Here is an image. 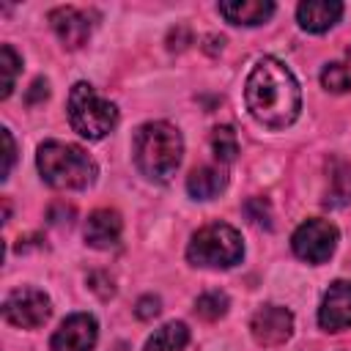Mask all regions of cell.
Returning <instances> with one entry per match:
<instances>
[{"label":"cell","instance_id":"6da1fadb","mask_svg":"<svg viewBox=\"0 0 351 351\" xmlns=\"http://www.w3.org/2000/svg\"><path fill=\"white\" fill-rule=\"evenodd\" d=\"M244 101L250 115L266 129H285L299 118L302 90L293 71L277 58H261L247 74Z\"/></svg>","mask_w":351,"mask_h":351},{"label":"cell","instance_id":"7a4b0ae2","mask_svg":"<svg viewBox=\"0 0 351 351\" xmlns=\"http://www.w3.org/2000/svg\"><path fill=\"white\" fill-rule=\"evenodd\" d=\"M132 156L148 181H170L184 159V137L167 121H148L134 132Z\"/></svg>","mask_w":351,"mask_h":351},{"label":"cell","instance_id":"3957f363","mask_svg":"<svg viewBox=\"0 0 351 351\" xmlns=\"http://www.w3.org/2000/svg\"><path fill=\"white\" fill-rule=\"evenodd\" d=\"M36 167L41 178L55 189H85L99 176V167L85 148L60 140H47L38 145Z\"/></svg>","mask_w":351,"mask_h":351},{"label":"cell","instance_id":"277c9868","mask_svg":"<svg viewBox=\"0 0 351 351\" xmlns=\"http://www.w3.org/2000/svg\"><path fill=\"white\" fill-rule=\"evenodd\" d=\"M69 123L71 129L85 140H101L107 137L118 123V107L99 96L90 82H74L66 101Z\"/></svg>","mask_w":351,"mask_h":351},{"label":"cell","instance_id":"5b68a950","mask_svg":"<svg viewBox=\"0 0 351 351\" xmlns=\"http://www.w3.org/2000/svg\"><path fill=\"white\" fill-rule=\"evenodd\" d=\"M186 258L203 269H230L244 258L241 233L228 222H208L189 239Z\"/></svg>","mask_w":351,"mask_h":351},{"label":"cell","instance_id":"8992f818","mask_svg":"<svg viewBox=\"0 0 351 351\" xmlns=\"http://www.w3.org/2000/svg\"><path fill=\"white\" fill-rule=\"evenodd\" d=\"M337 239H340V233H337V228L329 219L313 217V219H304L293 230L291 250H293V255L299 261L313 263V266H321V263H326L332 258V252L337 247Z\"/></svg>","mask_w":351,"mask_h":351},{"label":"cell","instance_id":"52a82bcc","mask_svg":"<svg viewBox=\"0 0 351 351\" xmlns=\"http://www.w3.org/2000/svg\"><path fill=\"white\" fill-rule=\"evenodd\" d=\"M52 315V302L41 288H16L3 302V318L19 329H38Z\"/></svg>","mask_w":351,"mask_h":351},{"label":"cell","instance_id":"ba28073f","mask_svg":"<svg viewBox=\"0 0 351 351\" xmlns=\"http://www.w3.org/2000/svg\"><path fill=\"white\" fill-rule=\"evenodd\" d=\"M250 332L261 346H282L293 335V313L282 304H263L252 313Z\"/></svg>","mask_w":351,"mask_h":351},{"label":"cell","instance_id":"9c48e42d","mask_svg":"<svg viewBox=\"0 0 351 351\" xmlns=\"http://www.w3.org/2000/svg\"><path fill=\"white\" fill-rule=\"evenodd\" d=\"M99 324L90 313H71L52 335L49 351H93Z\"/></svg>","mask_w":351,"mask_h":351},{"label":"cell","instance_id":"30bf717a","mask_svg":"<svg viewBox=\"0 0 351 351\" xmlns=\"http://www.w3.org/2000/svg\"><path fill=\"white\" fill-rule=\"evenodd\" d=\"M318 324L326 332H343L351 326V280H335L318 307Z\"/></svg>","mask_w":351,"mask_h":351},{"label":"cell","instance_id":"8fae6325","mask_svg":"<svg viewBox=\"0 0 351 351\" xmlns=\"http://www.w3.org/2000/svg\"><path fill=\"white\" fill-rule=\"evenodd\" d=\"M49 25L55 30V36L63 41L66 49H80L88 44L90 38V30H93V22L88 19L85 11L74 8V5H60V8H52L49 11Z\"/></svg>","mask_w":351,"mask_h":351},{"label":"cell","instance_id":"7c38bea8","mask_svg":"<svg viewBox=\"0 0 351 351\" xmlns=\"http://www.w3.org/2000/svg\"><path fill=\"white\" fill-rule=\"evenodd\" d=\"M123 233V219L115 208H96L88 214L85 222V244L93 250H112L118 247Z\"/></svg>","mask_w":351,"mask_h":351},{"label":"cell","instance_id":"4fadbf2b","mask_svg":"<svg viewBox=\"0 0 351 351\" xmlns=\"http://www.w3.org/2000/svg\"><path fill=\"white\" fill-rule=\"evenodd\" d=\"M343 16V3L337 0H302L296 5V22L307 33H326Z\"/></svg>","mask_w":351,"mask_h":351},{"label":"cell","instance_id":"5bb4252c","mask_svg":"<svg viewBox=\"0 0 351 351\" xmlns=\"http://www.w3.org/2000/svg\"><path fill=\"white\" fill-rule=\"evenodd\" d=\"M217 11L230 22V25H244V27H255L271 19L274 14V3L271 0H222L217 5Z\"/></svg>","mask_w":351,"mask_h":351},{"label":"cell","instance_id":"9a60e30c","mask_svg":"<svg viewBox=\"0 0 351 351\" xmlns=\"http://www.w3.org/2000/svg\"><path fill=\"white\" fill-rule=\"evenodd\" d=\"M225 186H228V173H225L222 167H214V165L195 167V170L186 176V192H189L195 200H211V197H217Z\"/></svg>","mask_w":351,"mask_h":351},{"label":"cell","instance_id":"2e32d148","mask_svg":"<svg viewBox=\"0 0 351 351\" xmlns=\"http://www.w3.org/2000/svg\"><path fill=\"white\" fill-rule=\"evenodd\" d=\"M189 343V329L184 321H167L162 324L143 346V351H184Z\"/></svg>","mask_w":351,"mask_h":351},{"label":"cell","instance_id":"e0dca14e","mask_svg":"<svg viewBox=\"0 0 351 351\" xmlns=\"http://www.w3.org/2000/svg\"><path fill=\"white\" fill-rule=\"evenodd\" d=\"M19 69H22V58L16 55V49L11 44H3L0 47V99L11 96Z\"/></svg>","mask_w":351,"mask_h":351},{"label":"cell","instance_id":"ac0fdd59","mask_svg":"<svg viewBox=\"0 0 351 351\" xmlns=\"http://www.w3.org/2000/svg\"><path fill=\"white\" fill-rule=\"evenodd\" d=\"M321 85L332 93H348L351 90V60H335L326 63L321 71Z\"/></svg>","mask_w":351,"mask_h":351},{"label":"cell","instance_id":"d6986e66","mask_svg":"<svg viewBox=\"0 0 351 351\" xmlns=\"http://www.w3.org/2000/svg\"><path fill=\"white\" fill-rule=\"evenodd\" d=\"M211 151L217 156V162L228 165L239 156V140H236V132L230 126H214L211 132Z\"/></svg>","mask_w":351,"mask_h":351},{"label":"cell","instance_id":"ffe728a7","mask_svg":"<svg viewBox=\"0 0 351 351\" xmlns=\"http://www.w3.org/2000/svg\"><path fill=\"white\" fill-rule=\"evenodd\" d=\"M324 203L326 206H346V203H351V165H340L332 173V184H329V192H326Z\"/></svg>","mask_w":351,"mask_h":351},{"label":"cell","instance_id":"44dd1931","mask_svg":"<svg viewBox=\"0 0 351 351\" xmlns=\"http://www.w3.org/2000/svg\"><path fill=\"white\" fill-rule=\"evenodd\" d=\"M228 307H230V302H228V293H222V291H206L195 302V313L200 318H206V321L222 318L228 313Z\"/></svg>","mask_w":351,"mask_h":351},{"label":"cell","instance_id":"7402d4cb","mask_svg":"<svg viewBox=\"0 0 351 351\" xmlns=\"http://www.w3.org/2000/svg\"><path fill=\"white\" fill-rule=\"evenodd\" d=\"M244 211H247V217H250L255 225L271 228V208H269V200H263V197H250V200L244 203Z\"/></svg>","mask_w":351,"mask_h":351},{"label":"cell","instance_id":"603a6c76","mask_svg":"<svg viewBox=\"0 0 351 351\" xmlns=\"http://www.w3.org/2000/svg\"><path fill=\"white\" fill-rule=\"evenodd\" d=\"M159 310H162V302H159V296H154V293L140 296V299H137V307H134L137 318H143V321H151L154 315H159Z\"/></svg>","mask_w":351,"mask_h":351},{"label":"cell","instance_id":"cb8c5ba5","mask_svg":"<svg viewBox=\"0 0 351 351\" xmlns=\"http://www.w3.org/2000/svg\"><path fill=\"white\" fill-rule=\"evenodd\" d=\"M3 145H5V154H3V170H0V178L5 181L11 176V167H14V159H16V145H14V137L8 129H3Z\"/></svg>","mask_w":351,"mask_h":351},{"label":"cell","instance_id":"d4e9b609","mask_svg":"<svg viewBox=\"0 0 351 351\" xmlns=\"http://www.w3.org/2000/svg\"><path fill=\"white\" fill-rule=\"evenodd\" d=\"M47 96H49V82L38 77V80H33L30 90L25 93V101H27V104H38V101H44Z\"/></svg>","mask_w":351,"mask_h":351}]
</instances>
